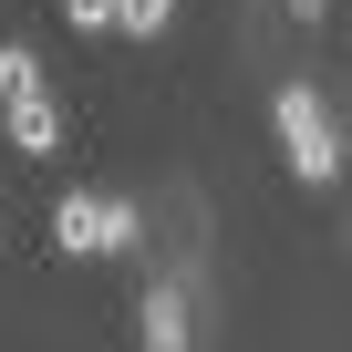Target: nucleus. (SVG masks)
<instances>
[{
	"mask_svg": "<svg viewBox=\"0 0 352 352\" xmlns=\"http://www.w3.org/2000/svg\"><path fill=\"white\" fill-rule=\"evenodd\" d=\"M176 21V0H114V32H135V42H155Z\"/></svg>",
	"mask_w": 352,
	"mask_h": 352,
	"instance_id": "obj_7",
	"label": "nucleus"
},
{
	"mask_svg": "<svg viewBox=\"0 0 352 352\" xmlns=\"http://www.w3.org/2000/svg\"><path fill=\"white\" fill-rule=\"evenodd\" d=\"M270 124H280V155H290L300 187H342V135H331V114H321L311 83H280L270 94Z\"/></svg>",
	"mask_w": 352,
	"mask_h": 352,
	"instance_id": "obj_1",
	"label": "nucleus"
},
{
	"mask_svg": "<svg viewBox=\"0 0 352 352\" xmlns=\"http://www.w3.org/2000/svg\"><path fill=\"white\" fill-rule=\"evenodd\" d=\"M73 11V32H114V0H63Z\"/></svg>",
	"mask_w": 352,
	"mask_h": 352,
	"instance_id": "obj_8",
	"label": "nucleus"
},
{
	"mask_svg": "<svg viewBox=\"0 0 352 352\" xmlns=\"http://www.w3.org/2000/svg\"><path fill=\"white\" fill-rule=\"evenodd\" d=\"M21 94H42V52L32 42H0V104H21Z\"/></svg>",
	"mask_w": 352,
	"mask_h": 352,
	"instance_id": "obj_6",
	"label": "nucleus"
},
{
	"mask_svg": "<svg viewBox=\"0 0 352 352\" xmlns=\"http://www.w3.org/2000/svg\"><path fill=\"white\" fill-rule=\"evenodd\" d=\"M135 331H145V352H197L187 290H176V280H155V290H145V311H135Z\"/></svg>",
	"mask_w": 352,
	"mask_h": 352,
	"instance_id": "obj_3",
	"label": "nucleus"
},
{
	"mask_svg": "<svg viewBox=\"0 0 352 352\" xmlns=\"http://www.w3.org/2000/svg\"><path fill=\"white\" fill-rule=\"evenodd\" d=\"M145 249V208L135 197H104V259H135Z\"/></svg>",
	"mask_w": 352,
	"mask_h": 352,
	"instance_id": "obj_5",
	"label": "nucleus"
},
{
	"mask_svg": "<svg viewBox=\"0 0 352 352\" xmlns=\"http://www.w3.org/2000/svg\"><path fill=\"white\" fill-rule=\"evenodd\" d=\"M290 11H300V21H321V11H331V0H290Z\"/></svg>",
	"mask_w": 352,
	"mask_h": 352,
	"instance_id": "obj_9",
	"label": "nucleus"
},
{
	"mask_svg": "<svg viewBox=\"0 0 352 352\" xmlns=\"http://www.w3.org/2000/svg\"><path fill=\"white\" fill-rule=\"evenodd\" d=\"M0 124H11V145H21V155H52V145H63V104H52V83H42V94H21V104H0Z\"/></svg>",
	"mask_w": 352,
	"mask_h": 352,
	"instance_id": "obj_4",
	"label": "nucleus"
},
{
	"mask_svg": "<svg viewBox=\"0 0 352 352\" xmlns=\"http://www.w3.org/2000/svg\"><path fill=\"white\" fill-rule=\"evenodd\" d=\"M52 249L63 259H104V197L94 187H63L52 197Z\"/></svg>",
	"mask_w": 352,
	"mask_h": 352,
	"instance_id": "obj_2",
	"label": "nucleus"
}]
</instances>
